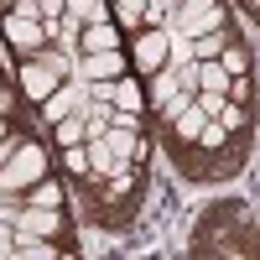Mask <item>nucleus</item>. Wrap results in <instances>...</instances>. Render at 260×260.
<instances>
[{"mask_svg": "<svg viewBox=\"0 0 260 260\" xmlns=\"http://www.w3.org/2000/svg\"><path fill=\"white\" fill-rule=\"evenodd\" d=\"M120 73H130V52H125V47H115V52H83V62H78V78H83V83H94V78H120Z\"/></svg>", "mask_w": 260, "mask_h": 260, "instance_id": "10", "label": "nucleus"}, {"mask_svg": "<svg viewBox=\"0 0 260 260\" xmlns=\"http://www.w3.org/2000/svg\"><path fill=\"white\" fill-rule=\"evenodd\" d=\"M229 99H234V104H255V83H250V73L229 78Z\"/></svg>", "mask_w": 260, "mask_h": 260, "instance_id": "25", "label": "nucleus"}, {"mask_svg": "<svg viewBox=\"0 0 260 260\" xmlns=\"http://www.w3.org/2000/svg\"><path fill=\"white\" fill-rule=\"evenodd\" d=\"M167 62H172V68H182V62H192V37L172 31V47H167Z\"/></svg>", "mask_w": 260, "mask_h": 260, "instance_id": "24", "label": "nucleus"}, {"mask_svg": "<svg viewBox=\"0 0 260 260\" xmlns=\"http://www.w3.org/2000/svg\"><path fill=\"white\" fill-rule=\"evenodd\" d=\"M83 99H89V83H83V78H62V83H57V89H52L47 99H42V104H37V120H42V125H47V130H52L57 120H68V115L78 110V104H83Z\"/></svg>", "mask_w": 260, "mask_h": 260, "instance_id": "8", "label": "nucleus"}, {"mask_svg": "<svg viewBox=\"0 0 260 260\" xmlns=\"http://www.w3.org/2000/svg\"><path fill=\"white\" fill-rule=\"evenodd\" d=\"M229 37H234L229 26H224V31H203V37H192V62H208V57H219Z\"/></svg>", "mask_w": 260, "mask_h": 260, "instance_id": "21", "label": "nucleus"}, {"mask_svg": "<svg viewBox=\"0 0 260 260\" xmlns=\"http://www.w3.org/2000/svg\"><path fill=\"white\" fill-rule=\"evenodd\" d=\"M16 229L42 234V240H57L62 250H73V229H68V213H62V208H37V203H21Z\"/></svg>", "mask_w": 260, "mask_h": 260, "instance_id": "6", "label": "nucleus"}, {"mask_svg": "<svg viewBox=\"0 0 260 260\" xmlns=\"http://www.w3.org/2000/svg\"><path fill=\"white\" fill-rule=\"evenodd\" d=\"M115 47H125V31H120V21H89L83 26V37H78V52H115Z\"/></svg>", "mask_w": 260, "mask_h": 260, "instance_id": "12", "label": "nucleus"}, {"mask_svg": "<svg viewBox=\"0 0 260 260\" xmlns=\"http://www.w3.org/2000/svg\"><path fill=\"white\" fill-rule=\"evenodd\" d=\"M6 136H11V115H6V120H0V141H6Z\"/></svg>", "mask_w": 260, "mask_h": 260, "instance_id": "28", "label": "nucleus"}, {"mask_svg": "<svg viewBox=\"0 0 260 260\" xmlns=\"http://www.w3.org/2000/svg\"><path fill=\"white\" fill-rule=\"evenodd\" d=\"M52 172V156H47V146L42 141H21L16 146V156L0 167V192H11V198H21L26 187H37L42 177Z\"/></svg>", "mask_w": 260, "mask_h": 260, "instance_id": "3", "label": "nucleus"}, {"mask_svg": "<svg viewBox=\"0 0 260 260\" xmlns=\"http://www.w3.org/2000/svg\"><path fill=\"white\" fill-rule=\"evenodd\" d=\"M6 115H11V89L0 83V120H6Z\"/></svg>", "mask_w": 260, "mask_h": 260, "instance_id": "27", "label": "nucleus"}, {"mask_svg": "<svg viewBox=\"0 0 260 260\" xmlns=\"http://www.w3.org/2000/svg\"><path fill=\"white\" fill-rule=\"evenodd\" d=\"M203 125H208V115H203V104L192 99V104H187V110L172 120V125H161V136H167V146H172V151H182V146L198 141V130H203Z\"/></svg>", "mask_w": 260, "mask_h": 260, "instance_id": "11", "label": "nucleus"}, {"mask_svg": "<svg viewBox=\"0 0 260 260\" xmlns=\"http://www.w3.org/2000/svg\"><path fill=\"white\" fill-rule=\"evenodd\" d=\"M62 198H68V187H62V177H52V172H47L37 187L21 192V203H37V208H62Z\"/></svg>", "mask_w": 260, "mask_h": 260, "instance_id": "15", "label": "nucleus"}, {"mask_svg": "<svg viewBox=\"0 0 260 260\" xmlns=\"http://www.w3.org/2000/svg\"><path fill=\"white\" fill-rule=\"evenodd\" d=\"M0 31H6V42H11L16 57H37L42 47H52V42H47V26L31 21V16H16V11H0Z\"/></svg>", "mask_w": 260, "mask_h": 260, "instance_id": "7", "label": "nucleus"}, {"mask_svg": "<svg viewBox=\"0 0 260 260\" xmlns=\"http://www.w3.org/2000/svg\"><path fill=\"white\" fill-rule=\"evenodd\" d=\"M62 11H68V0H42V21H57Z\"/></svg>", "mask_w": 260, "mask_h": 260, "instance_id": "26", "label": "nucleus"}, {"mask_svg": "<svg viewBox=\"0 0 260 260\" xmlns=\"http://www.w3.org/2000/svg\"><path fill=\"white\" fill-rule=\"evenodd\" d=\"M110 16L120 21V31L136 37V31H141V21H146V0H110Z\"/></svg>", "mask_w": 260, "mask_h": 260, "instance_id": "19", "label": "nucleus"}, {"mask_svg": "<svg viewBox=\"0 0 260 260\" xmlns=\"http://www.w3.org/2000/svg\"><path fill=\"white\" fill-rule=\"evenodd\" d=\"M198 89H213V94H229V73H224V62H219V57L198 62Z\"/></svg>", "mask_w": 260, "mask_h": 260, "instance_id": "22", "label": "nucleus"}, {"mask_svg": "<svg viewBox=\"0 0 260 260\" xmlns=\"http://www.w3.org/2000/svg\"><path fill=\"white\" fill-rule=\"evenodd\" d=\"M219 125L229 130V136H245V141H250V125H255V104H234V99H229V104H224V115H219Z\"/></svg>", "mask_w": 260, "mask_h": 260, "instance_id": "18", "label": "nucleus"}, {"mask_svg": "<svg viewBox=\"0 0 260 260\" xmlns=\"http://www.w3.org/2000/svg\"><path fill=\"white\" fill-rule=\"evenodd\" d=\"M167 47H172V26H141L136 37H130V68H136L141 78L167 68Z\"/></svg>", "mask_w": 260, "mask_h": 260, "instance_id": "5", "label": "nucleus"}, {"mask_svg": "<svg viewBox=\"0 0 260 260\" xmlns=\"http://www.w3.org/2000/svg\"><path fill=\"white\" fill-rule=\"evenodd\" d=\"M192 255H260V224L240 198L213 203L203 224L192 229Z\"/></svg>", "mask_w": 260, "mask_h": 260, "instance_id": "1", "label": "nucleus"}, {"mask_svg": "<svg viewBox=\"0 0 260 260\" xmlns=\"http://www.w3.org/2000/svg\"><path fill=\"white\" fill-rule=\"evenodd\" d=\"M110 151L120 161H146V130H141V120H120V125H110Z\"/></svg>", "mask_w": 260, "mask_h": 260, "instance_id": "9", "label": "nucleus"}, {"mask_svg": "<svg viewBox=\"0 0 260 260\" xmlns=\"http://www.w3.org/2000/svg\"><path fill=\"white\" fill-rule=\"evenodd\" d=\"M0 255H21V260H52V255H62V245H57V240H42V234L16 229V245H0Z\"/></svg>", "mask_w": 260, "mask_h": 260, "instance_id": "14", "label": "nucleus"}, {"mask_svg": "<svg viewBox=\"0 0 260 260\" xmlns=\"http://www.w3.org/2000/svg\"><path fill=\"white\" fill-rule=\"evenodd\" d=\"M219 62H224V73H229V78H240V73H250V47H245L240 37H229V42H224V52H219Z\"/></svg>", "mask_w": 260, "mask_h": 260, "instance_id": "20", "label": "nucleus"}, {"mask_svg": "<svg viewBox=\"0 0 260 260\" xmlns=\"http://www.w3.org/2000/svg\"><path fill=\"white\" fill-rule=\"evenodd\" d=\"M78 192H83L89 213L104 229H130V219H136V208H141V192H146V161L120 167L115 177H94V182H83Z\"/></svg>", "mask_w": 260, "mask_h": 260, "instance_id": "2", "label": "nucleus"}, {"mask_svg": "<svg viewBox=\"0 0 260 260\" xmlns=\"http://www.w3.org/2000/svg\"><path fill=\"white\" fill-rule=\"evenodd\" d=\"M224 26H229L224 0H177V11H172V31H182V37H203V31H224Z\"/></svg>", "mask_w": 260, "mask_h": 260, "instance_id": "4", "label": "nucleus"}, {"mask_svg": "<svg viewBox=\"0 0 260 260\" xmlns=\"http://www.w3.org/2000/svg\"><path fill=\"white\" fill-rule=\"evenodd\" d=\"M62 16H78L83 26H89V21H104V16H110V0H68V11H62ZM110 21H115V16H110Z\"/></svg>", "mask_w": 260, "mask_h": 260, "instance_id": "23", "label": "nucleus"}, {"mask_svg": "<svg viewBox=\"0 0 260 260\" xmlns=\"http://www.w3.org/2000/svg\"><path fill=\"white\" fill-rule=\"evenodd\" d=\"M83 141H89V125H83V104H78L68 120H57V125H52V146L62 151V146H83Z\"/></svg>", "mask_w": 260, "mask_h": 260, "instance_id": "17", "label": "nucleus"}, {"mask_svg": "<svg viewBox=\"0 0 260 260\" xmlns=\"http://www.w3.org/2000/svg\"><path fill=\"white\" fill-rule=\"evenodd\" d=\"M115 110H125V115H146V78L130 68V73H120L115 78Z\"/></svg>", "mask_w": 260, "mask_h": 260, "instance_id": "13", "label": "nucleus"}, {"mask_svg": "<svg viewBox=\"0 0 260 260\" xmlns=\"http://www.w3.org/2000/svg\"><path fill=\"white\" fill-rule=\"evenodd\" d=\"M83 151H89V172H94V177H115L120 167H130V161H120L115 151H110L104 136H99V141H83Z\"/></svg>", "mask_w": 260, "mask_h": 260, "instance_id": "16", "label": "nucleus"}]
</instances>
